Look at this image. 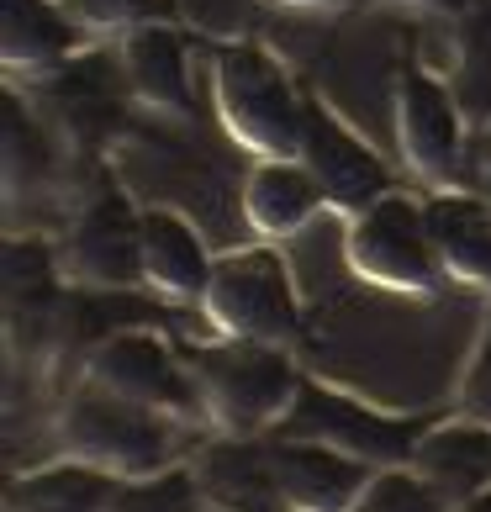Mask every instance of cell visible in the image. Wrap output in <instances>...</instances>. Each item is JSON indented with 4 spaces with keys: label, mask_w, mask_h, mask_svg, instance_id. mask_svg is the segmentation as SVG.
Returning <instances> with one entry per match:
<instances>
[{
    "label": "cell",
    "mask_w": 491,
    "mask_h": 512,
    "mask_svg": "<svg viewBox=\"0 0 491 512\" xmlns=\"http://www.w3.org/2000/svg\"><path fill=\"white\" fill-rule=\"evenodd\" d=\"M180 428L185 423H175V417L80 381L53 417V444L64 460L96 465L117 481H148L180 465Z\"/></svg>",
    "instance_id": "obj_2"
},
{
    "label": "cell",
    "mask_w": 491,
    "mask_h": 512,
    "mask_svg": "<svg viewBox=\"0 0 491 512\" xmlns=\"http://www.w3.org/2000/svg\"><path fill=\"white\" fill-rule=\"evenodd\" d=\"M122 59V80L132 90V101L148 106L154 117L185 122L196 111V90H191V64H185V37L164 22H148L138 32L122 37L117 48Z\"/></svg>",
    "instance_id": "obj_14"
},
{
    "label": "cell",
    "mask_w": 491,
    "mask_h": 512,
    "mask_svg": "<svg viewBox=\"0 0 491 512\" xmlns=\"http://www.w3.org/2000/svg\"><path fill=\"white\" fill-rule=\"evenodd\" d=\"M481 196L491 201V122L481 127Z\"/></svg>",
    "instance_id": "obj_26"
},
{
    "label": "cell",
    "mask_w": 491,
    "mask_h": 512,
    "mask_svg": "<svg viewBox=\"0 0 491 512\" xmlns=\"http://www.w3.org/2000/svg\"><path fill=\"white\" fill-rule=\"evenodd\" d=\"M117 491H122L117 476L59 454L53 465H37V470L11 476L6 512H111L117 507Z\"/></svg>",
    "instance_id": "obj_18"
},
{
    "label": "cell",
    "mask_w": 491,
    "mask_h": 512,
    "mask_svg": "<svg viewBox=\"0 0 491 512\" xmlns=\"http://www.w3.org/2000/svg\"><path fill=\"white\" fill-rule=\"evenodd\" d=\"M185 365L196 375L206 428L217 439H264L270 428H286L307 375L296 370L286 344L259 338H206L185 349Z\"/></svg>",
    "instance_id": "obj_1"
},
{
    "label": "cell",
    "mask_w": 491,
    "mask_h": 512,
    "mask_svg": "<svg viewBox=\"0 0 491 512\" xmlns=\"http://www.w3.org/2000/svg\"><path fill=\"white\" fill-rule=\"evenodd\" d=\"M201 481L196 470H164V476H148V481H122L117 491V507L111 512H201Z\"/></svg>",
    "instance_id": "obj_21"
},
{
    "label": "cell",
    "mask_w": 491,
    "mask_h": 512,
    "mask_svg": "<svg viewBox=\"0 0 491 512\" xmlns=\"http://www.w3.org/2000/svg\"><path fill=\"white\" fill-rule=\"evenodd\" d=\"M344 259L365 286L391 291V296L428 301L449 286L444 270H439V254H433V243H428L423 196H407V191H391L375 206L349 217Z\"/></svg>",
    "instance_id": "obj_4"
},
{
    "label": "cell",
    "mask_w": 491,
    "mask_h": 512,
    "mask_svg": "<svg viewBox=\"0 0 491 512\" xmlns=\"http://www.w3.org/2000/svg\"><path fill=\"white\" fill-rule=\"evenodd\" d=\"M455 412L476 417V423H491V317L481 322V338H476V349H470L465 370H460Z\"/></svg>",
    "instance_id": "obj_23"
},
{
    "label": "cell",
    "mask_w": 491,
    "mask_h": 512,
    "mask_svg": "<svg viewBox=\"0 0 491 512\" xmlns=\"http://www.w3.org/2000/svg\"><path fill=\"white\" fill-rule=\"evenodd\" d=\"M85 27L64 0H0V59L6 74H48L74 59Z\"/></svg>",
    "instance_id": "obj_17"
},
{
    "label": "cell",
    "mask_w": 491,
    "mask_h": 512,
    "mask_svg": "<svg viewBox=\"0 0 491 512\" xmlns=\"http://www.w3.org/2000/svg\"><path fill=\"white\" fill-rule=\"evenodd\" d=\"M212 270L217 254L206 249L191 217L169 206H143V291H154L169 307H201Z\"/></svg>",
    "instance_id": "obj_12"
},
{
    "label": "cell",
    "mask_w": 491,
    "mask_h": 512,
    "mask_svg": "<svg viewBox=\"0 0 491 512\" xmlns=\"http://www.w3.org/2000/svg\"><path fill=\"white\" fill-rule=\"evenodd\" d=\"M423 417H391V412H375L354 396L333 391V386H317L307 381L296 396V407L286 417V433H301V439H323L333 449L354 454L365 465H407L412 449L423 439Z\"/></svg>",
    "instance_id": "obj_10"
},
{
    "label": "cell",
    "mask_w": 491,
    "mask_h": 512,
    "mask_svg": "<svg viewBox=\"0 0 491 512\" xmlns=\"http://www.w3.org/2000/svg\"><path fill=\"white\" fill-rule=\"evenodd\" d=\"M212 333L222 338H259V344H291L301 333V291L280 249L254 243V249L217 254L212 286L201 301Z\"/></svg>",
    "instance_id": "obj_5"
},
{
    "label": "cell",
    "mask_w": 491,
    "mask_h": 512,
    "mask_svg": "<svg viewBox=\"0 0 491 512\" xmlns=\"http://www.w3.org/2000/svg\"><path fill=\"white\" fill-rule=\"evenodd\" d=\"M270 6H286V11H344L354 0H270Z\"/></svg>",
    "instance_id": "obj_25"
},
{
    "label": "cell",
    "mask_w": 491,
    "mask_h": 512,
    "mask_svg": "<svg viewBox=\"0 0 491 512\" xmlns=\"http://www.w3.org/2000/svg\"><path fill=\"white\" fill-rule=\"evenodd\" d=\"M449 90L460 96L470 127L491 122V6L476 0L465 16H455V37H449Z\"/></svg>",
    "instance_id": "obj_19"
},
{
    "label": "cell",
    "mask_w": 491,
    "mask_h": 512,
    "mask_svg": "<svg viewBox=\"0 0 491 512\" xmlns=\"http://www.w3.org/2000/svg\"><path fill=\"white\" fill-rule=\"evenodd\" d=\"M212 106L222 132L238 148H249L254 159H296L307 96L296 90L291 69L270 48L259 43L212 48Z\"/></svg>",
    "instance_id": "obj_3"
},
{
    "label": "cell",
    "mask_w": 491,
    "mask_h": 512,
    "mask_svg": "<svg viewBox=\"0 0 491 512\" xmlns=\"http://www.w3.org/2000/svg\"><path fill=\"white\" fill-rule=\"evenodd\" d=\"M396 6H412V11H433V16H465L476 0H396Z\"/></svg>",
    "instance_id": "obj_24"
},
{
    "label": "cell",
    "mask_w": 491,
    "mask_h": 512,
    "mask_svg": "<svg viewBox=\"0 0 491 512\" xmlns=\"http://www.w3.org/2000/svg\"><path fill=\"white\" fill-rule=\"evenodd\" d=\"M201 512H233V507H217V502H206V507H201Z\"/></svg>",
    "instance_id": "obj_28"
},
{
    "label": "cell",
    "mask_w": 491,
    "mask_h": 512,
    "mask_svg": "<svg viewBox=\"0 0 491 512\" xmlns=\"http://www.w3.org/2000/svg\"><path fill=\"white\" fill-rule=\"evenodd\" d=\"M296 159L307 164V175L317 180L328 212H365L381 196H391V164L375 154V148L354 132L323 96H307V111H301V148Z\"/></svg>",
    "instance_id": "obj_9"
},
{
    "label": "cell",
    "mask_w": 491,
    "mask_h": 512,
    "mask_svg": "<svg viewBox=\"0 0 491 512\" xmlns=\"http://www.w3.org/2000/svg\"><path fill=\"white\" fill-rule=\"evenodd\" d=\"M64 11L85 27V37H127L159 22V0H64Z\"/></svg>",
    "instance_id": "obj_22"
},
{
    "label": "cell",
    "mask_w": 491,
    "mask_h": 512,
    "mask_svg": "<svg viewBox=\"0 0 491 512\" xmlns=\"http://www.w3.org/2000/svg\"><path fill=\"white\" fill-rule=\"evenodd\" d=\"M64 280L85 291H138L143 286V212L117 180H101L59 243Z\"/></svg>",
    "instance_id": "obj_8"
},
{
    "label": "cell",
    "mask_w": 491,
    "mask_h": 512,
    "mask_svg": "<svg viewBox=\"0 0 491 512\" xmlns=\"http://www.w3.org/2000/svg\"><path fill=\"white\" fill-rule=\"evenodd\" d=\"M391 122H396V154L423 180L428 191L460 185L465 169V143H470V117L460 96L449 90L444 74L423 64H402L391 80Z\"/></svg>",
    "instance_id": "obj_6"
},
{
    "label": "cell",
    "mask_w": 491,
    "mask_h": 512,
    "mask_svg": "<svg viewBox=\"0 0 491 512\" xmlns=\"http://www.w3.org/2000/svg\"><path fill=\"white\" fill-rule=\"evenodd\" d=\"M375 465L333 449L323 439L280 433L270 444V486L286 512H354Z\"/></svg>",
    "instance_id": "obj_11"
},
{
    "label": "cell",
    "mask_w": 491,
    "mask_h": 512,
    "mask_svg": "<svg viewBox=\"0 0 491 512\" xmlns=\"http://www.w3.org/2000/svg\"><path fill=\"white\" fill-rule=\"evenodd\" d=\"M354 512H455L412 465H381Z\"/></svg>",
    "instance_id": "obj_20"
},
{
    "label": "cell",
    "mask_w": 491,
    "mask_h": 512,
    "mask_svg": "<svg viewBox=\"0 0 491 512\" xmlns=\"http://www.w3.org/2000/svg\"><path fill=\"white\" fill-rule=\"evenodd\" d=\"M455 512H491V491H481V497H470V502H460Z\"/></svg>",
    "instance_id": "obj_27"
},
{
    "label": "cell",
    "mask_w": 491,
    "mask_h": 512,
    "mask_svg": "<svg viewBox=\"0 0 491 512\" xmlns=\"http://www.w3.org/2000/svg\"><path fill=\"white\" fill-rule=\"evenodd\" d=\"M428 243L439 254V270L449 286L491 291V201L481 191L449 185V191L423 196Z\"/></svg>",
    "instance_id": "obj_13"
},
{
    "label": "cell",
    "mask_w": 491,
    "mask_h": 512,
    "mask_svg": "<svg viewBox=\"0 0 491 512\" xmlns=\"http://www.w3.org/2000/svg\"><path fill=\"white\" fill-rule=\"evenodd\" d=\"M407 465L449 507L481 497V491H491V423H476V417H460V412L444 417V423H428Z\"/></svg>",
    "instance_id": "obj_15"
},
{
    "label": "cell",
    "mask_w": 491,
    "mask_h": 512,
    "mask_svg": "<svg viewBox=\"0 0 491 512\" xmlns=\"http://www.w3.org/2000/svg\"><path fill=\"white\" fill-rule=\"evenodd\" d=\"M80 381L122 396V402H138L148 412H164L185 428L206 423L201 391H196V375H191V365H185V354H175L159 333H148V328L106 333L101 344L85 354Z\"/></svg>",
    "instance_id": "obj_7"
},
{
    "label": "cell",
    "mask_w": 491,
    "mask_h": 512,
    "mask_svg": "<svg viewBox=\"0 0 491 512\" xmlns=\"http://www.w3.org/2000/svg\"><path fill=\"white\" fill-rule=\"evenodd\" d=\"M323 191L307 175L301 159H259L249 175H243V222L254 227V238L280 243L296 238L317 212H323Z\"/></svg>",
    "instance_id": "obj_16"
}]
</instances>
